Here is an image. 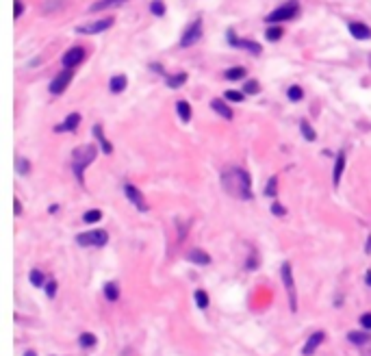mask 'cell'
<instances>
[{
  "mask_svg": "<svg viewBox=\"0 0 371 356\" xmlns=\"http://www.w3.org/2000/svg\"><path fill=\"white\" fill-rule=\"evenodd\" d=\"M221 185L228 191L230 196L239 200H252V180H250V174L241 167H230V170L224 172L221 176Z\"/></svg>",
  "mask_w": 371,
  "mask_h": 356,
  "instance_id": "obj_1",
  "label": "cell"
},
{
  "mask_svg": "<svg viewBox=\"0 0 371 356\" xmlns=\"http://www.w3.org/2000/svg\"><path fill=\"white\" fill-rule=\"evenodd\" d=\"M96 154H98V150L91 146V143H83V146L74 148L72 159H69V167H72V172L76 174L81 185H85V176H83V172H85V167H89L91 163H94Z\"/></svg>",
  "mask_w": 371,
  "mask_h": 356,
  "instance_id": "obj_2",
  "label": "cell"
},
{
  "mask_svg": "<svg viewBox=\"0 0 371 356\" xmlns=\"http://www.w3.org/2000/svg\"><path fill=\"white\" fill-rule=\"evenodd\" d=\"M298 16H300V2H298V0H287L285 4L276 7L271 13H267L265 22H267V24H282V22L295 20Z\"/></svg>",
  "mask_w": 371,
  "mask_h": 356,
  "instance_id": "obj_3",
  "label": "cell"
},
{
  "mask_svg": "<svg viewBox=\"0 0 371 356\" xmlns=\"http://www.w3.org/2000/svg\"><path fill=\"white\" fill-rule=\"evenodd\" d=\"M226 41H228V46L245 50V53H250L252 57H261V53H263V48H261V44H258V41H254V39H239V37L235 35L233 29L226 31Z\"/></svg>",
  "mask_w": 371,
  "mask_h": 356,
  "instance_id": "obj_4",
  "label": "cell"
},
{
  "mask_svg": "<svg viewBox=\"0 0 371 356\" xmlns=\"http://www.w3.org/2000/svg\"><path fill=\"white\" fill-rule=\"evenodd\" d=\"M202 29H204L202 18H196V20H193L191 24L183 31V37H180V48H191L193 44H198V41L202 39Z\"/></svg>",
  "mask_w": 371,
  "mask_h": 356,
  "instance_id": "obj_5",
  "label": "cell"
},
{
  "mask_svg": "<svg viewBox=\"0 0 371 356\" xmlns=\"http://www.w3.org/2000/svg\"><path fill=\"white\" fill-rule=\"evenodd\" d=\"M282 283H285V289L289 293V308L291 311H298V293H295V280H293V271H291V263H282Z\"/></svg>",
  "mask_w": 371,
  "mask_h": 356,
  "instance_id": "obj_6",
  "label": "cell"
},
{
  "mask_svg": "<svg viewBox=\"0 0 371 356\" xmlns=\"http://www.w3.org/2000/svg\"><path fill=\"white\" fill-rule=\"evenodd\" d=\"M106 241H109V232H106V231H89V232H81V235L76 237V243H78V246H96V248H102Z\"/></svg>",
  "mask_w": 371,
  "mask_h": 356,
  "instance_id": "obj_7",
  "label": "cell"
},
{
  "mask_svg": "<svg viewBox=\"0 0 371 356\" xmlns=\"http://www.w3.org/2000/svg\"><path fill=\"white\" fill-rule=\"evenodd\" d=\"M113 24H115V20H113V18H102V20L89 22V24L76 26V33H78V35H98V33L109 31Z\"/></svg>",
  "mask_w": 371,
  "mask_h": 356,
  "instance_id": "obj_8",
  "label": "cell"
},
{
  "mask_svg": "<svg viewBox=\"0 0 371 356\" xmlns=\"http://www.w3.org/2000/svg\"><path fill=\"white\" fill-rule=\"evenodd\" d=\"M85 48L83 46H72L69 50H66L63 53V57H61V65L66 70H72V68H76V65H81L83 63V59H85Z\"/></svg>",
  "mask_w": 371,
  "mask_h": 356,
  "instance_id": "obj_9",
  "label": "cell"
},
{
  "mask_svg": "<svg viewBox=\"0 0 371 356\" xmlns=\"http://www.w3.org/2000/svg\"><path fill=\"white\" fill-rule=\"evenodd\" d=\"M72 70H63V72H59L57 76L52 78V83H50V93H52V96H59V93H63L67 89V85L69 83H72Z\"/></svg>",
  "mask_w": 371,
  "mask_h": 356,
  "instance_id": "obj_10",
  "label": "cell"
},
{
  "mask_svg": "<svg viewBox=\"0 0 371 356\" xmlns=\"http://www.w3.org/2000/svg\"><path fill=\"white\" fill-rule=\"evenodd\" d=\"M124 194H126V198L131 200V204H133V207H137L139 211H143V213H146V211L150 209V207H148V202H146V200H143L141 191H139L137 187H133L131 182H126V185H124Z\"/></svg>",
  "mask_w": 371,
  "mask_h": 356,
  "instance_id": "obj_11",
  "label": "cell"
},
{
  "mask_svg": "<svg viewBox=\"0 0 371 356\" xmlns=\"http://www.w3.org/2000/svg\"><path fill=\"white\" fill-rule=\"evenodd\" d=\"M347 31H350V35L358 41L371 39V29L365 24V22H350V24H347Z\"/></svg>",
  "mask_w": 371,
  "mask_h": 356,
  "instance_id": "obj_12",
  "label": "cell"
},
{
  "mask_svg": "<svg viewBox=\"0 0 371 356\" xmlns=\"http://www.w3.org/2000/svg\"><path fill=\"white\" fill-rule=\"evenodd\" d=\"M78 124H81V113H69L61 124L54 126V130H57V133H74V130L78 128Z\"/></svg>",
  "mask_w": 371,
  "mask_h": 356,
  "instance_id": "obj_13",
  "label": "cell"
},
{
  "mask_svg": "<svg viewBox=\"0 0 371 356\" xmlns=\"http://www.w3.org/2000/svg\"><path fill=\"white\" fill-rule=\"evenodd\" d=\"M323 337H326V335H323L321 330H319V332H313V335L308 337V341H306V343H304V348H302V354H304V356H313V352H315V350H317L319 345L323 343Z\"/></svg>",
  "mask_w": 371,
  "mask_h": 356,
  "instance_id": "obj_14",
  "label": "cell"
},
{
  "mask_svg": "<svg viewBox=\"0 0 371 356\" xmlns=\"http://www.w3.org/2000/svg\"><path fill=\"white\" fill-rule=\"evenodd\" d=\"M343 170H345V150H338L337 159H335V172H332V182H335V187L341 185Z\"/></svg>",
  "mask_w": 371,
  "mask_h": 356,
  "instance_id": "obj_15",
  "label": "cell"
},
{
  "mask_svg": "<svg viewBox=\"0 0 371 356\" xmlns=\"http://www.w3.org/2000/svg\"><path fill=\"white\" fill-rule=\"evenodd\" d=\"M211 109L215 111L217 115H221V118H226V120H233V109H230L228 105H226L221 98H213L211 100Z\"/></svg>",
  "mask_w": 371,
  "mask_h": 356,
  "instance_id": "obj_16",
  "label": "cell"
},
{
  "mask_svg": "<svg viewBox=\"0 0 371 356\" xmlns=\"http://www.w3.org/2000/svg\"><path fill=\"white\" fill-rule=\"evenodd\" d=\"M347 341L354 345H360V348H365V345L371 343V335L365 330H354V332H347Z\"/></svg>",
  "mask_w": 371,
  "mask_h": 356,
  "instance_id": "obj_17",
  "label": "cell"
},
{
  "mask_svg": "<svg viewBox=\"0 0 371 356\" xmlns=\"http://www.w3.org/2000/svg\"><path fill=\"white\" fill-rule=\"evenodd\" d=\"M126 85H128L126 74H115V76H111V81H109L111 93H122L124 89H126Z\"/></svg>",
  "mask_w": 371,
  "mask_h": 356,
  "instance_id": "obj_18",
  "label": "cell"
},
{
  "mask_svg": "<svg viewBox=\"0 0 371 356\" xmlns=\"http://www.w3.org/2000/svg\"><path fill=\"white\" fill-rule=\"evenodd\" d=\"M187 259L191 261V263H198V265H208V263H211V256H208L204 250H200V248L189 250L187 252Z\"/></svg>",
  "mask_w": 371,
  "mask_h": 356,
  "instance_id": "obj_19",
  "label": "cell"
},
{
  "mask_svg": "<svg viewBox=\"0 0 371 356\" xmlns=\"http://www.w3.org/2000/svg\"><path fill=\"white\" fill-rule=\"evenodd\" d=\"M128 2V0H98V2L91 4L89 11L96 13V11H104V9H111V7H119V4Z\"/></svg>",
  "mask_w": 371,
  "mask_h": 356,
  "instance_id": "obj_20",
  "label": "cell"
},
{
  "mask_svg": "<svg viewBox=\"0 0 371 356\" xmlns=\"http://www.w3.org/2000/svg\"><path fill=\"white\" fill-rule=\"evenodd\" d=\"M94 135H96V139L100 142L102 152H104V154H111V152H113V146H111V142L104 137V135H102V126H100V124H96V126H94Z\"/></svg>",
  "mask_w": 371,
  "mask_h": 356,
  "instance_id": "obj_21",
  "label": "cell"
},
{
  "mask_svg": "<svg viewBox=\"0 0 371 356\" xmlns=\"http://www.w3.org/2000/svg\"><path fill=\"white\" fill-rule=\"evenodd\" d=\"M176 111H178L180 122H185V124H187V122L191 120V105H189L187 100H178V102H176Z\"/></svg>",
  "mask_w": 371,
  "mask_h": 356,
  "instance_id": "obj_22",
  "label": "cell"
},
{
  "mask_svg": "<svg viewBox=\"0 0 371 356\" xmlns=\"http://www.w3.org/2000/svg\"><path fill=\"white\" fill-rule=\"evenodd\" d=\"M185 83H187V72H178V74H174V76H165V85L169 89H178V87H183Z\"/></svg>",
  "mask_w": 371,
  "mask_h": 356,
  "instance_id": "obj_23",
  "label": "cell"
},
{
  "mask_svg": "<svg viewBox=\"0 0 371 356\" xmlns=\"http://www.w3.org/2000/svg\"><path fill=\"white\" fill-rule=\"evenodd\" d=\"M245 76H248V70H245L243 65H235V68L226 70V78H228V81H243Z\"/></svg>",
  "mask_w": 371,
  "mask_h": 356,
  "instance_id": "obj_24",
  "label": "cell"
},
{
  "mask_svg": "<svg viewBox=\"0 0 371 356\" xmlns=\"http://www.w3.org/2000/svg\"><path fill=\"white\" fill-rule=\"evenodd\" d=\"M282 35H285V29H282L280 24H270L265 31V39L267 41H278L282 39Z\"/></svg>",
  "mask_w": 371,
  "mask_h": 356,
  "instance_id": "obj_25",
  "label": "cell"
},
{
  "mask_svg": "<svg viewBox=\"0 0 371 356\" xmlns=\"http://www.w3.org/2000/svg\"><path fill=\"white\" fill-rule=\"evenodd\" d=\"M300 133H302V137L306 142H315V139H317V133H315V128L308 124V120L300 122Z\"/></svg>",
  "mask_w": 371,
  "mask_h": 356,
  "instance_id": "obj_26",
  "label": "cell"
},
{
  "mask_svg": "<svg viewBox=\"0 0 371 356\" xmlns=\"http://www.w3.org/2000/svg\"><path fill=\"white\" fill-rule=\"evenodd\" d=\"M104 298L109 300V302H118V298H119L118 285H115V283H106L104 285Z\"/></svg>",
  "mask_w": 371,
  "mask_h": 356,
  "instance_id": "obj_27",
  "label": "cell"
},
{
  "mask_svg": "<svg viewBox=\"0 0 371 356\" xmlns=\"http://www.w3.org/2000/svg\"><path fill=\"white\" fill-rule=\"evenodd\" d=\"M287 98H289L291 102H300L304 98V89L300 85H291L289 89H287Z\"/></svg>",
  "mask_w": 371,
  "mask_h": 356,
  "instance_id": "obj_28",
  "label": "cell"
},
{
  "mask_svg": "<svg viewBox=\"0 0 371 356\" xmlns=\"http://www.w3.org/2000/svg\"><path fill=\"white\" fill-rule=\"evenodd\" d=\"M165 11H168V7H165L163 0H152V2H150V13H152V16L163 18Z\"/></svg>",
  "mask_w": 371,
  "mask_h": 356,
  "instance_id": "obj_29",
  "label": "cell"
},
{
  "mask_svg": "<svg viewBox=\"0 0 371 356\" xmlns=\"http://www.w3.org/2000/svg\"><path fill=\"white\" fill-rule=\"evenodd\" d=\"M96 335H91V332H83L81 337H78V343H81V348H94L96 345Z\"/></svg>",
  "mask_w": 371,
  "mask_h": 356,
  "instance_id": "obj_30",
  "label": "cell"
},
{
  "mask_svg": "<svg viewBox=\"0 0 371 356\" xmlns=\"http://www.w3.org/2000/svg\"><path fill=\"white\" fill-rule=\"evenodd\" d=\"M29 280L33 287H46V280H44V274H41L39 269H31L29 274Z\"/></svg>",
  "mask_w": 371,
  "mask_h": 356,
  "instance_id": "obj_31",
  "label": "cell"
},
{
  "mask_svg": "<svg viewBox=\"0 0 371 356\" xmlns=\"http://www.w3.org/2000/svg\"><path fill=\"white\" fill-rule=\"evenodd\" d=\"M100 219H102V211H98V209H91L83 215V222L85 224H94V222H100Z\"/></svg>",
  "mask_w": 371,
  "mask_h": 356,
  "instance_id": "obj_32",
  "label": "cell"
},
{
  "mask_svg": "<svg viewBox=\"0 0 371 356\" xmlns=\"http://www.w3.org/2000/svg\"><path fill=\"white\" fill-rule=\"evenodd\" d=\"M224 98H226V100H230V102H243L245 100V93L243 91H236V89H228V91L224 93Z\"/></svg>",
  "mask_w": 371,
  "mask_h": 356,
  "instance_id": "obj_33",
  "label": "cell"
},
{
  "mask_svg": "<svg viewBox=\"0 0 371 356\" xmlns=\"http://www.w3.org/2000/svg\"><path fill=\"white\" fill-rule=\"evenodd\" d=\"M193 298H196V304L198 308H206L208 306V293L202 291V289H198L196 293H193Z\"/></svg>",
  "mask_w": 371,
  "mask_h": 356,
  "instance_id": "obj_34",
  "label": "cell"
},
{
  "mask_svg": "<svg viewBox=\"0 0 371 356\" xmlns=\"http://www.w3.org/2000/svg\"><path fill=\"white\" fill-rule=\"evenodd\" d=\"M276 191H278V178L271 176L270 182H267V187H265V196H270V198H276Z\"/></svg>",
  "mask_w": 371,
  "mask_h": 356,
  "instance_id": "obj_35",
  "label": "cell"
},
{
  "mask_svg": "<svg viewBox=\"0 0 371 356\" xmlns=\"http://www.w3.org/2000/svg\"><path fill=\"white\" fill-rule=\"evenodd\" d=\"M258 89H261V85H258V81H254V78H250V81L243 83V93H258Z\"/></svg>",
  "mask_w": 371,
  "mask_h": 356,
  "instance_id": "obj_36",
  "label": "cell"
},
{
  "mask_svg": "<svg viewBox=\"0 0 371 356\" xmlns=\"http://www.w3.org/2000/svg\"><path fill=\"white\" fill-rule=\"evenodd\" d=\"M24 16V2H22V0H16V2H13V18H22Z\"/></svg>",
  "mask_w": 371,
  "mask_h": 356,
  "instance_id": "obj_37",
  "label": "cell"
},
{
  "mask_svg": "<svg viewBox=\"0 0 371 356\" xmlns=\"http://www.w3.org/2000/svg\"><path fill=\"white\" fill-rule=\"evenodd\" d=\"M271 213L276 215V217H285V215H287V209L282 207L280 202H273V204H271Z\"/></svg>",
  "mask_w": 371,
  "mask_h": 356,
  "instance_id": "obj_38",
  "label": "cell"
},
{
  "mask_svg": "<svg viewBox=\"0 0 371 356\" xmlns=\"http://www.w3.org/2000/svg\"><path fill=\"white\" fill-rule=\"evenodd\" d=\"M46 296L48 298L57 296V283H54V280H48V283H46Z\"/></svg>",
  "mask_w": 371,
  "mask_h": 356,
  "instance_id": "obj_39",
  "label": "cell"
},
{
  "mask_svg": "<svg viewBox=\"0 0 371 356\" xmlns=\"http://www.w3.org/2000/svg\"><path fill=\"white\" fill-rule=\"evenodd\" d=\"M360 326H363V330H371V313L360 315Z\"/></svg>",
  "mask_w": 371,
  "mask_h": 356,
  "instance_id": "obj_40",
  "label": "cell"
},
{
  "mask_svg": "<svg viewBox=\"0 0 371 356\" xmlns=\"http://www.w3.org/2000/svg\"><path fill=\"white\" fill-rule=\"evenodd\" d=\"M29 170H31L29 161H26V159H17V172H20V174H26Z\"/></svg>",
  "mask_w": 371,
  "mask_h": 356,
  "instance_id": "obj_41",
  "label": "cell"
},
{
  "mask_svg": "<svg viewBox=\"0 0 371 356\" xmlns=\"http://www.w3.org/2000/svg\"><path fill=\"white\" fill-rule=\"evenodd\" d=\"M13 209H16V215H22V202L16 198V202H13Z\"/></svg>",
  "mask_w": 371,
  "mask_h": 356,
  "instance_id": "obj_42",
  "label": "cell"
},
{
  "mask_svg": "<svg viewBox=\"0 0 371 356\" xmlns=\"http://www.w3.org/2000/svg\"><path fill=\"white\" fill-rule=\"evenodd\" d=\"M150 70H154V72H159V74H165L163 68H161V63H150Z\"/></svg>",
  "mask_w": 371,
  "mask_h": 356,
  "instance_id": "obj_43",
  "label": "cell"
},
{
  "mask_svg": "<svg viewBox=\"0 0 371 356\" xmlns=\"http://www.w3.org/2000/svg\"><path fill=\"white\" fill-rule=\"evenodd\" d=\"M365 252L371 254V235H367V243H365Z\"/></svg>",
  "mask_w": 371,
  "mask_h": 356,
  "instance_id": "obj_44",
  "label": "cell"
},
{
  "mask_svg": "<svg viewBox=\"0 0 371 356\" xmlns=\"http://www.w3.org/2000/svg\"><path fill=\"white\" fill-rule=\"evenodd\" d=\"M365 280H367V285H369V287H371V269L367 271V274H365Z\"/></svg>",
  "mask_w": 371,
  "mask_h": 356,
  "instance_id": "obj_45",
  "label": "cell"
},
{
  "mask_svg": "<svg viewBox=\"0 0 371 356\" xmlns=\"http://www.w3.org/2000/svg\"><path fill=\"white\" fill-rule=\"evenodd\" d=\"M363 356H371V343H369V348L365 350V354H363Z\"/></svg>",
  "mask_w": 371,
  "mask_h": 356,
  "instance_id": "obj_46",
  "label": "cell"
},
{
  "mask_svg": "<svg viewBox=\"0 0 371 356\" xmlns=\"http://www.w3.org/2000/svg\"><path fill=\"white\" fill-rule=\"evenodd\" d=\"M24 356H37V352H33V350H29V352H26Z\"/></svg>",
  "mask_w": 371,
  "mask_h": 356,
  "instance_id": "obj_47",
  "label": "cell"
}]
</instances>
